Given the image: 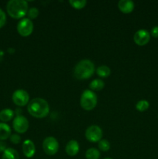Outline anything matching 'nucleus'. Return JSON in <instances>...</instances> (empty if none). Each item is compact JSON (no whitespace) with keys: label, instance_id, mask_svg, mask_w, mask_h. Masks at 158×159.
<instances>
[{"label":"nucleus","instance_id":"11","mask_svg":"<svg viewBox=\"0 0 158 159\" xmlns=\"http://www.w3.org/2000/svg\"><path fill=\"white\" fill-rule=\"evenodd\" d=\"M22 148H23V154L26 158H31L34 156L36 153V147L33 141L31 140H26L23 141Z\"/></svg>","mask_w":158,"mask_h":159},{"label":"nucleus","instance_id":"22","mask_svg":"<svg viewBox=\"0 0 158 159\" xmlns=\"http://www.w3.org/2000/svg\"><path fill=\"white\" fill-rule=\"evenodd\" d=\"M98 147L99 150L102 152H108L110 149V143L108 140L102 139L98 142Z\"/></svg>","mask_w":158,"mask_h":159},{"label":"nucleus","instance_id":"27","mask_svg":"<svg viewBox=\"0 0 158 159\" xmlns=\"http://www.w3.org/2000/svg\"><path fill=\"white\" fill-rule=\"evenodd\" d=\"M7 149V146L5 142L2 141H0V152H4Z\"/></svg>","mask_w":158,"mask_h":159},{"label":"nucleus","instance_id":"30","mask_svg":"<svg viewBox=\"0 0 158 159\" xmlns=\"http://www.w3.org/2000/svg\"><path fill=\"white\" fill-rule=\"evenodd\" d=\"M157 117H158V116H157Z\"/></svg>","mask_w":158,"mask_h":159},{"label":"nucleus","instance_id":"10","mask_svg":"<svg viewBox=\"0 0 158 159\" xmlns=\"http://www.w3.org/2000/svg\"><path fill=\"white\" fill-rule=\"evenodd\" d=\"M133 40L138 46H145L150 40V33L145 29H140L135 33Z\"/></svg>","mask_w":158,"mask_h":159},{"label":"nucleus","instance_id":"5","mask_svg":"<svg viewBox=\"0 0 158 159\" xmlns=\"http://www.w3.org/2000/svg\"><path fill=\"white\" fill-rule=\"evenodd\" d=\"M102 130L97 125H91L86 129L85 133V138L91 143L99 142L102 140Z\"/></svg>","mask_w":158,"mask_h":159},{"label":"nucleus","instance_id":"25","mask_svg":"<svg viewBox=\"0 0 158 159\" xmlns=\"http://www.w3.org/2000/svg\"><path fill=\"white\" fill-rule=\"evenodd\" d=\"M6 23V15L2 9H0V28L2 27Z\"/></svg>","mask_w":158,"mask_h":159},{"label":"nucleus","instance_id":"1","mask_svg":"<svg viewBox=\"0 0 158 159\" xmlns=\"http://www.w3.org/2000/svg\"><path fill=\"white\" fill-rule=\"evenodd\" d=\"M27 111L35 118L41 119L48 116L50 113L49 103L42 98H35L29 101L27 105Z\"/></svg>","mask_w":158,"mask_h":159},{"label":"nucleus","instance_id":"13","mask_svg":"<svg viewBox=\"0 0 158 159\" xmlns=\"http://www.w3.org/2000/svg\"><path fill=\"white\" fill-rule=\"evenodd\" d=\"M119 9L124 14L131 13L135 8L134 2L131 0H120L118 3Z\"/></svg>","mask_w":158,"mask_h":159},{"label":"nucleus","instance_id":"8","mask_svg":"<svg viewBox=\"0 0 158 159\" xmlns=\"http://www.w3.org/2000/svg\"><path fill=\"white\" fill-rule=\"evenodd\" d=\"M12 101L18 107H24L29 102V95L26 90L17 89L12 93Z\"/></svg>","mask_w":158,"mask_h":159},{"label":"nucleus","instance_id":"4","mask_svg":"<svg viewBox=\"0 0 158 159\" xmlns=\"http://www.w3.org/2000/svg\"><path fill=\"white\" fill-rule=\"evenodd\" d=\"M98 102L97 95L90 89L83 91L80 99V105L87 111L92 110L96 107Z\"/></svg>","mask_w":158,"mask_h":159},{"label":"nucleus","instance_id":"6","mask_svg":"<svg viewBox=\"0 0 158 159\" xmlns=\"http://www.w3.org/2000/svg\"><path fill=\"white\" fill-rule=\"evenodd\" d=\"M43 149L47 155H56L59 150V143L54 137H47L43 140Z\"/></svg>","mask_w":158,"mask_h":159},{"label":"nucleus","instance_id":"15","mask_svg":"<svg viewBox=\"0 0 158 159\" xmlns=\"http://www.w3.org/2000/svg\"><path fill=\"white\" fill-rule=\"evenodd\" d=\"M14 112L11 109H4L0 111V120L2 123H6L10 121L13 118Z\"/></svg>","mask_w":158,"mask_h":159},{"label":"nucleus","instance_id":"17","mask_svg":"<svg viewBox=\"0 0 158 159\" xmlns=\"http://www.w3.org/2000/svg\"><path fill=\"white\" fill-rule=\"evenodd\" d=\"M105 87V82L102 79H94L89 83V88L91 91H100Z\"/></svg>","mask_w":158,"mask_h":159},{"label":"nucleus","instance_id":"14","mask_svg":"<svg viewBox=\"0 0 158 159\" xmlns=\"http://www.w3.org/2000/svg\"><path fill=\"white\" fill-rule=\"evenodd\" d=\"M11 128L6 123H0V141H5L10 138Z\"/></svg>","mask_w":158,"mask_h":159},{"label":"nucleus","instance_id":"9","mask_svg":"<svg viewBox=\"0 0 158 159\" xmlns=\"http://www.w3.org/2000/svg\"><path fill=\"white\" fill-rule=\"evenodd\" d=\"M12 127H13L14 130L18 134H24L29 129V121L23 115H18L14 118Z\"/></svg>","mask_w":158,"mask_h":159},{"label":"nucleus","instance_id":"2","mask_svg":"<svg viewBox=\"0 0 158 159\" xmlns=\"http://www.w3.org/2000/svg\"><path fill=\"white\" fill-rule=\"evenodd\" d=\"M95 71L94 63L89 59H83L77 62L74 69V75L78 80H85L91 78Z\"/></svg>","mask_w":158,"mask_h":159},{"label":"nucleus","instance_id":"7","mask_svg":"<svg viewBox=\"0 0 158 159\" xmlns=\"http://www.w3.org/2000/svg\"><path fill=\"white\" fill-rule=\"evenodd\" d=\"M17 32L22 37H29L33 31V23L29 18H23L17 24Z\"/></svg>","mask_w":158,"mask_h":159},{"label":"nucleus","instance_id":"29","mask_svg":"<svg viewBox=\"0 0 158 159\" xmlns=\"http://www.w3.org/2000/svg\"><path fill=\"white\" fill-rule=\"evenodd\" d=\"M104 159H112V158H104Z\"/></svg>","mask_w":158,"mask_h":159},{"label":"nucleus","instance_id":"16","mask_svg":"<svg viewBox=\"0 0 158 159\" xmlns=\"http://www.w3.org/2000/svg\"><path fill=\"white\" fill-rule=\"evenodd\" d=\"M2 159H20V155L17 151L12 148H8L2 154Z\"/></svg>","mask_w":158,"mask_h":159},{"label":"nucleus","instance_id":"3","mask_svg":"<svg viewBox=\"0 0 158 159\" xmlns=\"http://www.w3.org/2000/svg\"><path fill=\"white\" fill-rule=\"evenodd\" d=\"M6 10L12 18L22 19L29 10L28 2L25 0H10L7 3Z\"/></svg>","mask_w":158,"mask_h":159},{"label":"nucleus","instance_id":"19","mask_svg":"<svg viewBox=\"0 0 158 159\" xmlns=\"http://www.w3.org/2000/svg\"><path fill=\"white\" fill-rule=\"evenodd\" d=\"M100 152L95 148H88L85 152L86 159H99L100 158Z\"/></svg>","mask_w":158,"mask_h":159},{"label":"nucleus","instance_id":"26","mask_svg":"<svg viewBox=\"0 0 158 159\" xmlns=\"http://www.w3.org/2000/svg\"><path fill=\"white\" fill-rule=\"evenodd\" d=\"M150 36H152L154 38H158V26L152 28L151 31H150Z\"/></svg>","mask_w":158,"mask_h":159},{"label":"nucleus","instance_id":"21","mask_svg":"<svg viewBox=\"0 0 158 159\" xmlns=\"http://www.w3.org/2000/svg\"><path fill=\"white\" fill-rule=\"evenodd\" d=\"M149 107H150V103L147 100L145 99H142L136 102V109L139 112H144L147 110H148Z\"/></svg>","mask_w":158,"mask_h":159},{"label":"nucleus","instance_id":"12","mask_svg":"<svg viewBox=\"0 0 158 159\" xmlns=\"http://www.w3.org/2000/svg\"><path fill=\"white\" fill-rule=\"evenodd\" d=\"M79 150H80V146L76 140L69 141L65 147V152H66L67 155L71 157L77 155L79 152Z\"/></svg>","mask_w":158,"mask_h":159},{"label":"nucleus","instance_id":"23","mask_svg":"<svg viewBox=\"0 0 158 159\" xmlns=\"http://www.w3.org/2000/svg\"><path fill=\"white\" fill-rule=\"evenodd\" d=\"M39 13H40V12H39V9H37V8L32 7L30 8V9H29L26 15L28 16V18H29V20H32L37 19V16H39Z\"/></svg>","mask_w":158,"mask_h":159},{"label":"nucleus","instance_id":"28","mask_svg":"<svg viewBox=\"0 0 158 159\" xmlns=\"http://www.w3.org/2000/svg\"><path fill=\"white\" fill-rule=\"evenodd\" d=\"M2 56H3V52L0 51V61H1V60L2 59Z\"/></svg>","mask_w":158,"mask_h":159},{"label":"nucleus","instance_id":"24","mask_svg":"<svg viewBox=\"0 0 158 159\" xmlns=\"http://www.w3.org/2000/svg\"><path fill=\"white\" fill-rule=\"evenodd\" d=\"M9 139H10L11 142L14 144H18L21 142V137H20L19 134H11Z\"/></svg>","mask_w":158,"mask_h":159},{"label":"nucleus","instance_id":"20","mask_svg":"<svg viewBox=\"0 0 158 159\" xmlns=\"http://www.w3.org/2000/svg\"><path fill=\"white\" fill-rule=\"evenodd\" d=\"M69 4L75 9H81L85 7L87 4L86 0H70Z\"/></svg>","mask_w":158,"mask_h":159},{"label":"nucleus","instance_id":"18","mask_svg":"<svg viewBox=\"0 0 158 159\" xmlns=\"http://www.w3.org/2000/svg\"><path fill=\"white\" fill-rule=\"evenodd\" d=\"M96 73L101 78H108L111 75V69L107 65H101L96 69Z\"/></svg>","mask_w":158,"mask_h":159}]
</instances>
